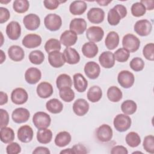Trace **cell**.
<instances>
[{
    "label": "cell",
    "mask_w": 154,
    "mask_h": 154,
    "mask_svg": "<svg viewBox=\"0 0 154 154\" xmlns=\"http://www.w3.org/2000/svg\"><path fill=\"white\" fill-rule=\"evenodd\" d=\"M126 15V8L123 5L117 4L109 10L107 15V20L111 25L115 26L118 25L120 20L125 17Z\"/></svg>",
    "instance_id": "6da1fadb"
},
{
    "label": "cell",
    "mask_w": 154,
    "mask_h": 154,
    "mask_svg": "<svg viewBox=\"0 0 154 154\" xmlns=\"http://www.w3.org/2000/svg\"><path fill=\"white\" fill-rule=\"evenodd\" d=\"M131 119L125 114H119L114 119V126L115 129L120 132H125L131 126Z\"/></svg>",
    "instance_id": "7a4b0ae2"
},
{
    "label": "cell",
    "mask_w": 154,
    "mask_h": 154,
    "mask_svg": "<svg viewBox=\"0 0 154 154\" xmlns=\"http://www.w3.org/2000/svg\"><path fill=\"white\" fill-rule=\"evenodd\" d=\"M34 125L38 129L47 128L50 126L51 119L50 116L45 112L38 111L35 112L32 117Z\"/></svg>",
    "instance_id": "3957f363"
},
{
    "label": "cell",
    "mask_w": 154,
    "mask_h": 154,
    "mask_svg": "<svg viewBox=\"0 0 154 154\" xmlns=\"http://www.w3.org/2000/svg\"><path fill=\"white\" fill-rule=\"evenodd\" d=\"M122 45L129 52H134L139 49L140 40L135 35L127 34L123 37Z\"/></svg>",
    "instance_id": "277c9868"
},
{
    "label": "cell",
    "mask_w": 154,
    "mask_h": 154,
    "mask_svg": "<svg viewBox=\"0 0 154 154\" xmlns=\"http://www.w3.org/2000/svg\"><path fill=\"white\" fill-rule=\"evenodd\" d=\"M45 27L51 31L58 30L62 25V19L61 17L55 13H51L46 15L44 19Z\"/></svg>",
    "instance_id": "5b68a950"
},
{
    "label": "cell",
    "mask_w": 154,
    "mask_h": 154,
    "mask_svg": "<svg viewBox=\"0 0 154 154\" xmlns=\"http://www.w3.org/2000/svg\"><path fill=\"white\" fill-rule=\"evenodd\" d=\"M135 32L140 36L144 37L149 35L152 29L151 22L147 19L139 20L136 22L134 26Z\"/></svg>",
    "instance_id": "8992f818"
},
{
    "label": "cell",
    "mask_w": 154,
    "mask_h": 154,
    "mask_svg": "<svg viewBox=\"0 0 154 154\" xmlns=\"http://www.w3.org/2000/svg\"><path fill=\"white\" fill-rule=\"evenodd\" d=\"M117 81L121 87L125 88H131L134 84L135 77L132 73L128 70H122L118 74Z\"/></svg>",
    "instance_id": "52a82bcc"
},
{
    "label": "cell",
    "mask_w": 154,
    "mask_h": 154,
    "mask_svg": "<svg viewBox=\"0 0 154 154\" xmlns=\"http://www.w3.org/2000/svg\"><path fill=\"white\" fill-rule=\"evenodd\" d=\"M112 129L107 124H103L96 129V137L101 142L109 141L112 139Z\"/></svg>",
    "instance_id": "ba28073f"
},
{
    "label": "cell",
    "mask_w": 154,
    "mask_h": 154,
    "mask_svg": "<svg viewBox=\"0 0 154 154\" xmlns=\"http://www.w3.org/2000/svg\"><path fill=\"white\" fill-rule=\"evenodd\" d=\"M103 36L104 31L100 26H92L87 29L86 37L90 42H99L102 40Z\"/></svg>",
    "instance_id": "9c48e42d"
},
{
    "label": "cell",
    "mask_w": 154,
    "mask_h": 154,
    "mask_svg": "<svg viewBox=\"0 0 154 154\" xmlns=\"http://www.w3.org/2000/svg\"><path fill=\"white\" fill-rule=\"evenodd\" d=\"M28 99V93L23 88H16L11 92V100L14 104L22 105L27 101Z\"/></svg>",
    "instance_id": "30bf717a"
},
{
    "label": "cell",
    "mask_w": 154,
    "mask_h": 154,
    "mask_svg": "<svg viewBox=\"0 0 154 154\" xmlns=\"http://www.w3.org/2000/svg\"><path fill=\"white\" fill-rule=\"evenodd\" d=\"M23 23L28 30L34 31L40 26V19L37 14L30 13L23 17Z\"/></svg>",
    "instance_id": "8fae6325"
},
{
    "label": "cell",
    "mask_w": 154,
    "mask_h": 154,
    "mask_svg": "<svg viewBox=\"0 0 154 154\" xmlns=\"http://www.w3.org/2000/svg\"><path fill=\"white\" fill-rule=\"evenodd\" d=\"M33 130L29 125H23L17 130V138L20 141L24 143L30 142L33 138Z\"/></svg>",
    "instance_id": "7c38bea8"
},
{
    "label": "cell",
    "mask_w": 154,
    "mask_h": 154,
    "mask_svg": "<svg viewBox=\"0 0 154 154\" xmlns=\"http://www.w3.org/2000/svg\"><path fill=\"white\" fill-rule=\"evenodd\" d=\"M30 117L29 111L25 108H17L11 114V118L16 123H23L27 122Z\"/></svg>",
    "instance_id": "4fadbf2b"
},
{
    "label": "cell",
    "mask_w": 154,
    "mask_h": 154,
    "mask_svg": "<svg viewBox=\"0 0 154 154\" xmlns=\"http://www.w3.org/2000/svg\"><path fill=\"white\" fill-rule=\"evenodd\" d=\"M105 12L100 8L93 7L89 10L87 13V19L92 23H100L104 20Z\"/></svg>",
    "instance_id": "5bb4252c"
},
{
    "label": "cell",
    "mask_w": 154,
    "mask_h": 154,
    "mask_svg": "<svg viewBox=\"0 0 154 154\" xmlns=\"http://www.w3.org/2000/svg\"><path fill=\"white\" fill-rule=\"evenodd\" d=\"M6 34L12 40H17L21 35V26L16 21H11L6 26Z\"/></svg>",
    "instance_id": "9a60e30c"
},
{
    "label": "cell",
    "mask_w": 154,
    "mask_h": 154,
    "mask_svg": "<svg viewBox=\"0 0 154 154\" xmlns=\"http://www.w3.org/2000/svg\"><path fill=\"white\" fill-rule=\"evenodd\" d=\"M42 37L35 34L26 35L22 39V45L26 48L32 49L39 46L42 43Z\"/></svg>",
    "instance_id": "2e32d148"
},
{
    "label": "cell",
    "mask_w": 154,
    "mask_h": 154,
    "mask_svg": "<svg viewBox=\"0 0 154 154\" xmlns=\"http://www.w3.org/2000/svg\"><path fill=\"white\" fill-rule=\"evenodd\" d=\"M84 70L86 76L91 79L97 78L100 73L99 65L94 61H89L84 66Z\"/></svg>",
    "instance_id": "e0dca14e"
},
{
    "label": "cell",
    "mask_w": 154,
    "mask_h": 154,
    "mask_svg": "<svg viewBox=\"0 0 154 154\" xmlns=\"http://www.w3.org/2000/svg\"><path fill=\"white\" fill-rule=\"evenodd\" d=\"M48 61L50 65L55 68L62 67L66 62L63 54L58 51L48 54Z\"/></svg>",
    "instance_id": "ac0fdd59"
},
{
    "label": "cell",
    "mask_w": 154,
    "mask_h": 154,
    "mask_svg": "<svg viewBox=\"0 0 154 154\" xmlns=\"http://www.w3.org/2000/svg\"><path fill=\"white\" fill-rule=\"evenodd\" d=\"M78 40L77 34L71 30L64 31L60 35V42L61 44L68 48L74 45Z\"/></svg>",
    "instance_id": "d6986e66"
},
{
    "label": "cell",
    "mask_w": 154,
    "mask_h": 154,
    "mask_svg": "<svg viewBox=\"0 0 154 154\" xmlns=\"http://www.w3.org/2000/svg\"><path fill=\"white\" fill-rule=\"evenodd\" d=\"M89 109V103L84 99H78L73 104V111L78 116H83Z\"/></svg>",
    "instance_id": "ffe728a7"
},
{
    "label": "cell",
    "mask_w": 154,
    "mask_h": 154,
    "mask_svg": "<svg viewBox=\"0 0 154 154\" xmlns=\"http://www.w3.org/2000/svg\"><path fill=\"white\" fill-rule=\"evenodd\" d=\"M42 78L40 70L36 67H29L25 73V79L29 84H35Z\"/></svg>",
    "instance_id": "44dd1931"
},
{
    "label": "cell",
    "mask_w": 154,
    "mask_h": 154,
    "mask_svg": "<svg viewBox=\"0 0 154 154\" xmlns=\"http://www.w3.org/2000/svg\"><path fill=\"white\" fill-rule=\"evenodd\" d=\"M99 61L100 65L105 69H110L115 64L114 54L111 51L103 52L99 57Z\"/></svg>",
    "instance_id": "7402d4cb"
},
{
    "label": "cell",
    "mask_w": 154,
    "mask_h": 154,
    "mask_svg": "<svg viewBox=\"0 0 154 154\" xmlns=\"http://www.w3.org/2000/svg\"><path fill=\"white\" fill-rule=\"evenodd\" d=\"M69 28L77 35L82 34L87 29V22L82 18H75L71 20Z\"/></svg>",
    "instance_id": "603a6c76"
},
{
    "label": "cell",
    "mask_w": 154,
    "mask_h": 154,
    "mask_svg": "<svg viewBox=\"0 0 154 154\" xmlns=\"http://www.w3.org/2000/svg\"><path fill=\"white\" fill-rule=\"evenodd\" d=\"M63 54L65 61L69 64H76L80 61V55L74 48L68 47L64 50Z\"/></svg>",
    "instance_id": "cb8c5ba5"
},
{
    "label": "cell",
    "mask_w": 154,
    "mask_h": 154,
    "mask_svg": "<svg viewBox=\"0 0 154 154\" xmlns=\"http://www.w3.org/2000/svg\"><path fill=\"white\" fill-rule=\"evenodd\" d=\"M36 91L37 95L43 99L50 97L54 91L52 85L48 82H42L37 87Z\"/></svg>",
    "instance_id": "d4e9b609"
},
{
    "label": "cell",
    "mask_w": 154,
    "mask_h": 154,
    "mask_svg": "<svg viewBox=\"0 0 154 154\" xmlns=\"http://www.w3.org/2000/svg\"><path fill=\"white\" fill-rule=\"evenodd\" d=\"M9 58L14 61H20L25 57L23 49L17 45L11 46L8 49Z\"/></svg>",
    "instance_id": "484cf974"
},
{
    "label": "cell",
    "mask_w": 154,
    "mask_h": 154,
    "mask_svg": "<svg viewBox=\"0 0 154 154\" xmlns=\"http://www.w3.org/2000/svg\"><path fill=\"white\" fill-rule=\"evenodd\" d=\"M73 85L76 90L79 93L84 92L88 86V82L81 73H75L73 76Z\"/></svg>",
    "instance_id": "4316f807"
},
{
    "label": "cell",
    "mask_w": 154,
    "mask_h": 154,
    "mask_svg": "<svg viewBox=\"0 0 154 154\" xmlns=\"http://www.w3.org/2000/svg\"><path fill=\"white\" fill-rule=\"evenodd\" d=\"M81 50L83 55L88 58H94L95 56H96L99 51L97 45L91 42L84 43Z\"/></svg>",
    "instance_id": "83f0119b"
},
{
    "label": "cell",
    "mask_w": 154,
    "mask_h": 154,
    "mask_svg": "<svg viewBox=\"0 0 154 154\" xmlns=\"http://www.w3.org/2000/svg\"><path fill=\"white\" fill-rule=\"evenodd\" d=\"M87 8V5L84 1H74L69 6V11L73 15H81Z\"/></svg>",
    "instance_id": "f1b7e54d"
},
{
    "label": "cell",
    "mask_w": 154,
    "mask_h": 154,
    "mask_svg": "<svg viewBox=\"0 0 154 154\" xmlns=\"http://www.w3.org/2000/svg\"><path fill=\"white\" fill-rule=\"evenodd\" d=\"M119 35L115 31H110L105 39V45L109 50H113L119 43Z\"/></svg>",
    "instance_id": "f546056e"
},
{
    "label": "cell",
    "mask_w": 154,
    "mask_h": 154,
    "mask_svg": "<svg viewBox=\"0 0 154 154\" xmlns=\"http://www.w3.org/2000/svg\"><path fill=\"white\" fill-rule=\"evenodd\" d=\"M71 135L67 131L59 132L55 138V144L60 147H63L68 145L71 141Z\"/></svg>",
    "instance_id": "4dcf8cb0"
},
{
    "label": "cell",
    "mask_w": 154,
    "mask_h": 154,
    "mask_svg": "<svg viewBox=\"0 0 154 154\" xmlns=\"http://www.w3.org/2000/svg\"><path fill=\"white\" fill-rule=\"evenodd\" d=\"M46 109L52 114H58L63 111V105L58 99L54 98L49 100L46 103Z\"/></svg>",
    "instance_id": "1f68e13d"
},
{
    "label": "cell",
    "mask_w": 154,
    "mask_h": 154,
    "mask_svg": "<svg viewBox=\"0 0 154 154\" xmlns=\"http://www.w3.org/2000/svg\"><path fill=\"white\" fill-rule=\"evenodd\" d=\"M14 138L15 134L13 129L7 126L1 128L0 138L2 143L5 144L10 143L14 140Z\"/></svg>",
    "instance_id": "d6a6232c"
},
{
    "label": "cell",
    "mask_w": 154,
    "mask_h": 154,
    "mask_svg": "<svg viewBox=\"0 0 154 154\" xmlns=\"http://www.w3.org/2000/svg\"><path fill=\"white\" fill-rule=\"evenodd\" d=\"M87 99L93 103L98 102L102 96V89L97 85L92 86L89 88L87 94Z\"/></svg>",
    "instance_id": "836d02e7"
},
{
    "label": "cell",
    "mask_w": 154,
    "mask_h": 154,
    "mask_svg": "<svg viewBox=\"0 0 154 154\" xmlns=\"http://www.w3.org/2000/svg\"><path fill=\"white\" fill-rule=\"evenodd\" d=\"M52 138V131L47 128L38 129L37 132V141L42 144L49 143Z\"/></svg>",
    "instance_id": "e575fe53"
},
{
    "label": "cell",
    "mask_w": 154,
    "mask_h": 154,
    "mask_svg": "<svg viewBox=\"0 0 154 154\" xmlns=\"http://www.w3.org/2000/svg\"><path fill=\"white\" fill-rule=\"evenodd\" d=\"M107 97L110 101L117 102L122 99L123 94L119 88L116 86H111L107 90Z\"/></svg>",
    "instance_id": "d590c367"
},
{
    "label": "cell",
    "mask_w": 154,
    "mask_h": 154,
    "mask_svg": "<svg viewBox=\"0 0 154 154\" xmlns=\"http://www.w3.org/2000/svg\"><path fill=\"white\" fill-rule=\"evenodd\" d=\"M57 87L60 90L64 87H71L72 85V80L71 77L65 73L60 75L56 79Z\"/></svg>",
    "instance_id": "8d00e7d4"
},
{
    "label": "cell",
    "mask_w": 154,
    "mask_h": 154,
    "mask_svg": "<svg viewBox=\"0 0 154 154\" xmlns=\"http://www.w3.org/2000/svg\"><path fill=\"white\" fill-rule=\"evenodd\" d=\"M137 109V103L132 100H126L121 105V109L126 115H131L135 113Z\"/></svg>",
    "instance_id": "74e56055"
},
{
    "label": "cell",
    "mask_w": 154,
    "mask_h": 154,
    "mask_svg": "<svg viewBox=\"0 0 154 154\" xmlns=\"http://www.w3.org/2000/svg\"><path fill=\"white\" fill-rule=\"evenodd\" d=\"M126 144L131 147H136L141 143V138L140 135L135 132H130L125 138Z\"/></svg>",
    "instance_id": "f35d334b"
},
{
    "label": "cell",
    "mask_w": 154,
    "mask_h": 154,
    "mask_svg": "<svg viewBox=\"0 0 154 154\" xmlns=\"http://www.w3.org/2000/svg\"><path fill=\"white\" fill-rule=\"evenodd\" d=\"M28 58L31 63L39 65L45 60V55L40 50H34L29 53Z\"/></svg>",
    "instance_id": "ab89813d"
},
{
    "label": "cell",
    "mask_w": 154,
    "mask_h": 154,
    "mask_svg": "<svg viewBox=\"0 0 154 154\" xmlns=\"http://www.w3.org/2000/svg\"><path fill=\"white\" fill-rule=\"evenodd\" d=\"M29 7V3L27 0H16L13 2V10L18 13L26 12Z\"/></svg>",
    "instance_id": "60d3db41"
},
{
    "label": "cell",
    "mask_w": 154,
    "mask_h": 154,
    "mask_svg": "<svg viewBox=\"0 0 154 154\" xmlns=\"http://www.w3.org/2000/svg\"><path fill=\"white\" fill-rule=\"evenodd\" d=\"M60 98L64 102H70L75 98V93L71 87H64L59 90Z\"/></svg>",
    "instance_id": "b9f144b4"
},
{
    "label": "cell",
    "mask_w": 154,
    "mask_h": 154,
    "mask_svg": "<svg viewBox=\"0 0 154 154\" xmlns=\"http://www.w3.org/2000/svg\"><path fill=\"white\" fill-rule=\"evenodd\" d=\"M61 48L60 42L56 38L49 39L45 45V49L48 54L53 51H60Z\"/></svg>",
    "instance_id": "7bdbcfd3"
},
{
    "label": "cell",
    "mask_w": 154,
    "mask_h": 154,
    "mask_svg": "<svg viewBox=\"0 0 154 154\" xmlns=\"http://www.w3.org/2000/svg\"><path fill=\"white\" fill-rule=\"evenodd\" d=\"M115 60L119 62L123 63L128 61L130 56V52L124 48L117 49L114 54Z\"/></svg>",
    "instance_id": "ee69618b"
},
{
    "label": "cell",
    "mask_w": 154,
    "mask_h": 154,
    "mask_svg": "<svg viewBox=\"0 0 154 154\" xmlns=\"http://www.w3.org/2000/svg\"><path fill=\"white\" fill-rule=\"evenodd\" d=\"M131 13L135 17L143 16L146 12V9L144 5L140 2H135L131 6Z\"/></svg>",
    "instance_id": "f6af8a7d"
},
{
    "label": "cell",
    "mask_w": 154,
    "mask_h": 154,
    "mask_svg": "<svg viewBox=\"0 0 154 154\" xmlns=\"http://www.w3.org/2000/svg\"><path fill=\"white\" fill-rule=\"evenodd\" d=\"M143 146L144 149L148 153H154V137L152 135H147L144 137Z\"/></svg>",
    "instance_id": "bcb514c9"
},
{
    "label": "cell",
    "mask_w": 154,
    "mask_h": 154,
    "mask_svg": "<svg viewBox=\"0 0 154 154\" xmlns=\"http://www.w3.org/2000/svg\"><path fill=\"white\" fill-rule=\"evenodd\" d=\"M143 54L144 58L149 61L154 60V44L153 43H147L143 49Z\"/></svg>",
    "instance_id": "7dc6e473"
},
{
    "label": "cell",
    "mask_w": 154,
    "mask_h": 154,
    "mask_svg": "<svg viewBox=\"0 0 154 154\" xmlns=\"http://www.w3.org/2000/svg\"><path fill=\"white\" fill-rule=\"evenodd\" d=\"M130 67L135 72H140L143 70L144 67V62L140 57L134 58L129 63Z\"/></svg>",
    "instance_id": "c3c4849f"
},
{
    "label": "cell",
    "mask_w": 154,
    "mask_h": 154,
    "mask_svg": "<svg viewBox=\"0 0 154 154\" xmlns=\"http://www.w3.org/2000/svg\"><path fill=\"white\" fill-rule=\"evenodd\" d=\"M6 152L8 154H17L20 153L21 147L17 143H10L6 147Z\"/></svg>",
    "instance_id": "681fc988"
},
{
    "label": "cell",
    "mask_w": 154,
    "mask_h": 154,
    "mask_svg": "<svg viewBox=\"0 0 154 154\" xmlns=\"http://www.w3.org/2000/svg\"><path fill=\"white\" fill-rule=\"evenodd\" d=\"M0 115H1V122H0V128H4L8 125L9 122V115L8 112L4 109H0Z\"/></svg>",
    "instance_id": "f907efd6"
},
{
    "label": "cell",
    "mask_w": 154,
    "mask_h": 154,
    "mask_svg": "<svg viewBox=\"0 0 154 154\" xmlns=\"http://www.w3.org/2000/svg\"><path fill=\"white\" fill-rule=\"evenodd\" d=\"M61 2H62L57 0H45L43 1V4L46 8L51 10H54L58 8Z\"/></svg>",
    "instance_id": "816d5d0a"
},
{
    "label": "cell",
    "mask_w": 154,
    "mask_h": 154,
    "mask_svg": "<svg viewBox=\"0 0 154 154\" xmlns=\"http://www.w3.org/2000/svg\"><path fill=\"white\" fill-rule=\"evenodd\" d=\"M10 17L9 10L5 7H0V23H3L6 22Z\"/></svg>",
    "instance_id": "f5cc1de1"
},
{
    "label": "cell",
    "mask_w": 154,
    "mask_h": 154,
    "mask_svg": "<svg viewBox=\"0 0 154 154\" xmlns=\"http://www.w3.org/2000/svg\"><path fill=\"white\" fill-rule=\"evenodd\" d=\"M72 150L73 154H84L88 152L87 148L82 144H76L74 145L72 147Z\"/></svg>",
    "instance_id": "db71d44e"
},
{
    "label": "cell",
    "mask_w": 154,
    "mask_h": 154,
    "mask_svg": "<svg viewBox=\"0 0 154 154\" xmlns=\"http://www.w3.org/2000/svg\"><path fill=\"white\" fill-rule=\"evenodd\" d=\"M112 154H128V151L127 149L123 146H116L113 147L111 150Z\"/></svg>",
    "instance_id": "11a10c76"
},
{
    "label": "cell",
    "mask_w": 154,
    "mask_h": 154,
    "mask_svg": "<svg viewBox=\"0 0 154 154\" xmlns=\"http://www.w3.org/2000/svg\"><path fill=\"white\" fill-rule=\"evenodd\" d=\"M33 154H50L51 152L48 148L43 146H38L36 147L32 152Z\"/></svg>",
    "instance_id": "9f6ffc18"
},
{
    "label": "cell",
    "mask_w": 154,
    "mask_h": 154,
    "mask_svg": "<svg viewBox=\"0 0 154 154\" xmlns=\"http://www.w3.org/2000/svg\"><path fill=\"white\" fill-rule=\"evenodd\" d=\"M140 2L144 5L146 10H152L154 8L153 0H141Z\"/></svg>",
    "instance_id": "6f0895ef"
},
{
    "label": "cell",
    "mask_w": 154,
    "mask_h": 154,
    "mask_svg": "<svg viewBox=\"0 0 154 154\" xmlns=\"http://www.w3.org/2000/svg\"><path fill=\"white\" fill-rule=\"evenodd\" d=\"M8 102V95L3 91L0 92V105H4Z\"/></svg>",
    "instance_id": "680465c9"
},
{
    "label": "cell",
    "mask_w": 154,
    "mask_h": 154,
    "mask_svg": "<svg viewBox=\"0 0 154 154\" xmlns=\"http://www.w3.org/2000/svg\"><path fill=\"white\" fill-rule=\"evenodd\" d=\"M111 1H105V0H103V1H96V2L97 4H99L100 6H106L108 5L109 3L111 2Z\"/></svg>",
    "instance_id": "91938a15"
},
{
    "label": "cell",
    "mask_w": 154,
    "mask_h": 154,
    "mask_svg": "<svg viewBox=\"0 0 154 154\" xmlns=\"http://www.w3.org/2000/svg\"><path fill=\"white\" fill-rule=\"evenodd\" d=\"M60 153L62 154V153H65V154H72V153H73V151L72 150V149H70V148H68V149H64L63 150H61L60 152Z\"/></svg>",
    "instance_id": "94428289"
},
{
    "label": "cell",
    "mask_w": 154,
    "mask_h": 154,
    "mask_svg": "<svg viewBox=\"0 0 154 154\" xmlns=\"http://www.w3.org/2000/svg\"><path fill=\"white\" fill-rule=\"evenodd\" d=\"M1 52V61H0V63L2 64L4 60H5V55L4 52V51L2 50H1L0 51Z\"/></svg>",
    "instance_id": "6125c7cd"
}]
</instances>
